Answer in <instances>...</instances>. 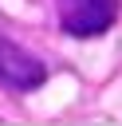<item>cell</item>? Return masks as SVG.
<instances>
[{"instance_id":"cell-2","label":"cell","mask_w":122,"mask_h":126,"mask_svg":"<svg viewBox=\"0 0 122 126\" xmlns=\"http://www.w3.org/2000/svg\"><path fill=\"white\" fill-rule=\"evenodd\" d=\"M0 83L8 91H35L47 83V67L43 59H35L31 51H24L20 43H12L8 35H0Z\"/></svg>"},{"instance_id":"cell-1","label":"cell","mask_w":122,"mask_h":126,"mask_svg":"<svg viewBox=\"0 0 122 126\" xmlns=\"http://www.w3.org/2000/svg\"><path fill=\"white\" fill-rule=\"evenodd\" d=\"M59 28L75 39L106 35L118 24V0H55Z\"/></svg>"}]
</instances>
